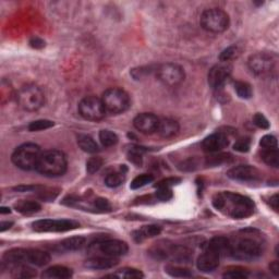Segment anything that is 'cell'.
I'll return each mask as SVG.
<instances>
[{
    "instance_id": "obj_1",
    "label": "cell",
    "mask_w": 279,
    "mask_h": 279,
    "mask_svg": "<svg viewBox=\"0 0 279 279\" xmlns=\"http://www.w3.org/2000/svg\"><path fill=\"white\" fill-rule=\"evenodd\" d=\"M213 206L232 219H244L250 217L255 209V204L247 196L223 191L214 195Z\"/></svg>"
},
{
    "instance_id": "obj_2",
    "label": "cell",
    "mask_w": 279,
    "mask_h": 279,
    "mask_svg": "<svg viewBox=\"0 0 279 279\" xmlns=\"http://www.w3.org/2000/svg\"><path fill=\"white\" fill-rule=\"evenodd\" d=\"M264 247L255 237L245 235L230 241L229 255L240 261H254L263 254Z\"/></svg>"
},
{
    "instance_id": "obj_3",
    "label": "cell",
    "mask_w": 279,
    "mask_h": 279,
    "mask_svg": "<svg viewBox=\"0 0 279 279\" xmlns=\"http://www.w3.org/2000/svg\"><path fill=\"white\" fill-rule=\"evenodd\" d=\"M68 162L64 152L59 149H48L42 153L36 172L46 177H59L67 172Z\"/></svg>"
},
{
    "instance_id": "obj_4",
    "label": "cell",
    "mask_w": 279,
    "mask_h": 279,
    "mask_svg": "<svg viewBox=\"0 0 279 279\" xmlns=\"http://www.w3.org/2000/svg\"><path fill=\"white\" fill-rule=\"evenodd\" d=\"M40 147L34 143H25L14 149L12 154V163L22 170H33L37 167L40 155Z\"/></svg>"
},
{
    "instance_id": "obj_5",
    "label": "cell",
    "mask_w": 279,
    "mask_h": 279,
    "mask_svg": "<svg viewBox=\"0 0 279 279\" xmlns=\"http://www.w3.org/2000/svg\"><path fill=\"white\" fill-rule=\"evenodd\" d=\"M102 102L106 112L110 115H120L127 111L131 105L130 96L126 91L119 87H111L106 90L102 96Z\"/></svg>"
},
{
    "instance_id": "obj_6",
    "label": "cell",
    "mask_w": 279,
    "mask_h": 279,
    "mask_svg": "<svg viewBox=\"0 0 279 279\" xmlns=\"http://www.w3.org/2000/svg\"><path fill=\"white\" fill-rule=\"evenodd\" d=\"M19 106L27 111H37L45 104V95L40 87L35 84L22 86L17 93Z\"/></svg>"
},
{
    "instance_id": "obj_7",
    "label": "cell",
    "mask_w": 279,
    "mask_h": 279,
    "mask_svg": "<svg viewBox=\"0 0 279 279\" xmlns=\"http://www.w3.org/2000/svg\"><path fill=\"white\" fill-rule=\"evenodd\" d=\"M201 27L210 33H223L229 28V15L224 10L211 8L208 9L201 15Z\"/></svg>"
},
{
    "instance_id": "obj_8",
    "label": "cell",
    "mask_w": 279,
    "mask_h": 279,
    "mask_svg": "<svg viewBox=\"0 0 279 279\" xmlns=\"http://www.w3.org/2000/svg\"><path fill=\"white\" fill-rule=\"evenodd\" d=\"M157 79L167 86H177L184 81L185 73L181 66L174 63L163 64L155 69Z\"/></svg>"
},
{
    "instance_id": "obj_9",
    "label": "cell",
    "mask_w": 279,
    "mask_h": 279,
    "mask_svg": "<svg viewBox=\"0 0 279 279\" xmlns=\"http://www.w3.org/2000/svg\"><path fill=\"white\" fill-rule=\"evenodd\" d=\"M80 115L85 120L89 121H100L106 115V110L104 104H103L102 98L96 96H86L79 103Z\"/></svg>"
},
{
    "instance_id": "obj_10",
    "label": "cell",
    "mask_w": 279,
    "mask_h": 279,
    "mask_svg": "<svg viewBox=\"0 0 279 279\" xmlns=\"http://www.w3.org/2000/svg\"><path fill=\"white\" fill-rule=\"evenodd\" d=\"M247 66L250 70L256 75L270 74L275 69L276 59L275 56L267 53H256L250 56L247 60Z\"/></svg>"
},
{
    "instance_id": "obj_11",
    "label": "cell",
    "mask_w": 279,
    "mask_h": 279,
    "mask_svg": "<svg viewBox=\"0 0 279 279\" xmlns=\"http://www.w3.org/2000/svg\"><path fill=\"white\" fill-rule=\"evenodd\" d=\"M32 227L37 232H65L73 230L80 225L70 219H40L34 221Z\"/></svg>"
},
{
    "instance_id": "obj_12",
    "label": "cell",
    "mask_w": 279,
    "mask_h": 279,
    "mask_svg": "<svg viewBox=\"0 0 279 279\" xmlns=\"http://www.w3.org/2000/svg\"><path fill=\"white\" fill-rule=\"evenodd\" d=\"M92 246L95 247L96 251L101 252L102 255L110 257H119L126 255L129 251V246L126 242L112 239L98 241Z\"/></svg>"
},
{
    "instance_id": "obj_13",
    "label": "cell",
    "mask_w": 279,
    "mask_h": 279,
    "mask_svg": "<svg viewBox=\"0 0 279 279\" xmlns=\"http://www.w3.org/2000/svg\"><path fill=\"white\" fill-rule=\"evenodd\" d=\"M232 72V66L228 63L215 65L209 72L208 81L213 90H219L229 79Z\"/></svg>"
},
{
    "instance_id": "obj_14",
    "label": "cell",
    "mask_w": 279,
    "mask_h": 279,
    "mask_svg": "<svg viewBox=\"0 0 279 279\" xmlns=\"http://www.w3.org/2000/svg\"><path fill=\"white\" fill-rule=\"evenodd\" d=\"M227 175L232 180L242 182H253L258 181L262 178V174L257 168L250 166V165H240L231 168Z\"/></svg>"
},
{
    "instance_id": "obj_15",
    "label": "cell",
    "mask_w": 279,
    "mask_h": 279,
    "mask_svg": "<svg viewBox=\"0 0 279 279\" xmlns=\"http://www.w3.org/2000/svg\"><path fill=\"white\" fill-rule=\"evenodd\" d=\"M159 119L154 113L143 112L140 113L133 120V126L143 134H153L157 131Z\"/></svg>"
},
{
    "instance_id": "obj_16",
    "label": "cell",
    "mask_w": 279,
    "mask_h": 279,
    "mask_svg": "<svg viewBox=\"0 0 279 279\" xmlns=\"http://www.w3.org/2000/svg\"><path fill=\"white\" fill-rule=\"evenodd\" d=\"M229 145V139L223 132H216L204 139L202 147L208 153H218Z\"/></svg>"
},
{
    "instance_id": "obj_17",
    "label": "cell",
    "mask_w": 279,
    "mask_h": 279,
    "mask_svg": "<svg viewBox=\"0 0 279 279\" xmlns=\"http://www.w3.org/2000/svg\"><path fill=\"white\" fill-rule=\"evenodd\" d=\"M220 255L215 251L204 247V252L201 254L196 262V266L203 273L214 272L219 265Z\"/></svg>"
},
{
    "instance_id": "obj_18",
    "label": "cell",
    "mask_w": 279,
    "mask_h": 279,
    "mask_svg": "<svg viewBox=\"0 0 279 279\" xmlns=\"http://www.w3.org/2000/svg\"><path fill=\"white\" fill-rule=\"evenodd\" d=\"M118 264L117 257H110L106 255H96L87 258L85 261V267L90 270H108Z\"/></svg>"
},
{
    "instance_id": "obj_19",
    "label": "cell",
    "mask_w": 279,
    "mask_h": 279,
    "mask_svg": "<svg viewBox=\"0 0 279 279\" xmlns=\"http://www.w3.org/2000/svg\"><path fill=\"white\" fill-rule=\"evenodd\" d=\"M180 130L179 123L174 119H161L157 127V133L164 139H170L177 136Z\"/></svg>"
},
{
    "instance_id": "obj_20",
    "label": "cell",
    "mask_w": 279,
    "mask_h": 279,
    "mask_svg": "<svg viewBox=\"0 0 279 279\" xmlns=\"http://www.w3.org/2000/svg\"><path fill=\"white\" fill-rule=\"evenodd\" d=\"M3 263L9 265H22L29 263L28 261V250L25 249H12L3 254Z\"/></svg>"
},
{
    "instance_id": "obj_21",
    "label": "cell",
    "mask_w": 279,
    "mask_h": 279,
    "mask_svg": "<svg viewBox=\"0 0 279 279\" xmlns=\"http://www.w3.org/2000/svg\"><path fill=\"white\" fill-rule=\"evenodd\" d=\"M162 232V227L158 225H147L143 226L142 228H140L138 230H134L132 232V238L133 240L138 242V244H141L144 240L148 239V238L156 237Z\"/></svg>"
},
{
    "instance_id": "obj_22",
    "label": "cell",
    "mask_w": 279,
    "mask_h": 279,
    "mask_svg": "<svg viewBox=\"0 0 279 279\" xmlns=\"http://www.w3.org/2000/svg\"><path fill=\"white\" fill-rule=\"evenodd\" d=\"M173 247L174 244H169L168 241H159L149 249V255L155 260H166V258L170 257Z\"/></svg>"
},
{
    "instance_id": "obj_23",
    "label": "cell",
    "mask_w": 279,
    "mask_h": 279,
    "mask_svg": "<svg viewBox=\"0 0 279 279\" xmlns=\"http://www.w3.org/2000/svg\"><path fill=\"white\" fill-rule=\"evenodd\" d=\"M205 247L215 251L218 253L220 256L224 255H229V250H230V240L226 237H215L211 239Z\"/></svg>"
},
{
    "instance_id": "obj_24",
    "label": "cell",
    "mask_w": 279,
    "mask_h": 279,
    "mask_svg": "<svg viewBox=\"0 0 279 279\" xmlns=\"http://www.w3.org/2000/svg\"><path fill=\"white\" fill-rule=\"evenodd\" d=\"M28 261L29 264L42 267L47 265L50 262V255L47 252L38 249H29L28 250Z\"/></svg>"
},
{
    "instance_id": "obj_25",
    "label": "cell",
    "mask_w": 279,
    "mask_h": 279,
    "mask_svg": "<svg viewBox=\"0 0 279 279\" xmlns=\"http://www.w3.org/2000/svg\"><path fill=\"white\" fill-rule=\"evenodd\" d=\"M72 276V271L70 268L61 265H56L49 267L43 274L42 277L46 279H67Z\"/></svg>"
},
{
    "instance_id": "obj_26",
    "label": "cell",
    "mask_w": 279,
    "mask_h": 279,
    "mask_svg": "<svg viewBox=\"0 0 279 279\" xmlns=\"http://www.w3.org/2000/svg\"><path fill=\"white\" fill-rule=\"evenodd\" d=\"M126 166L120 167V170L118 172H112L108 174L105 177V184L109 188H117L121 185L126 180Z\"/></svg>"
},
{
    "instance_id": "obj_27",
    "label": "cell",
    "mask_w": 279,
    "mask_h": 279,
    "mask_svg": "<svg viewBox=\"0 0 279 279\" xmlns=\"http://www.w3.org/2000/svg\"><path fill=\"white\" fill-rule=\"evenodd\" d=\"M14 209L21 214H33L39 211L42 206H40L38 202H36V201L21 200L14 204Z\"/></svg>"
},
{
    "instance_id": "obj_28",
    "label": "cell",
    "mask_w": 279,
    "mask_h": 279,
    "mask_svg": "<svg viewBox=\"0 0 279 279\" xmlns=\"http://www.w3.org/2000/svg\"><path fill=\"white\" fill-rule=\"evenodd\" d=\"M85 245L86 239L84 237H71L60 244V247L65 251H77L83 249Z\"/></svg>"
},
{
    "instance_id": "obj_29",
    "label": "cell",
    "mask_w": 279,
    "mask_h": 279,
    "mask_svg": "<svg viewBox=\"0 0 279 279\" xmlns=\"http://www.w3.org/2000/svg\"><path fill=\"white\" fill-rule=\"evenodd\" d=\"M77 144H79L82 151L86 153L95 154L100 151V147H98L97 143L94 141V139L91 138L90 136H86V134H80L77 137Z\"/></svg>"
},
{
    "instance_id": "obj_30",
    "label": "cell",
    "mask_w": 279,
    "mask_h": 279,
    "mask_svg": "<svg viewBox=\"0 0 279 279\" xmlns=\"http://www.w3.org/2000/svg\"><path fill=\"white\" fill-rule=\"evenodd\" d=\"M263 162L273 168H278L279 166V154L278 148H263L261 153Z\"/></svg>"
},
{
    "instance_id": "obj_31",
    "label": "cell",
    "mask_w": 279,
    "mask_h": 279,
    "mask_svg": "<svg viewBox=\"0 0 279 279\" xmlns=\"http://www.w3.org/2000/svg\"><path fill=\"white\" fill-rule=\"evenodd\" d=\"M232 156L230 154H217V153H213V155H210L208 158H206V165L210 167L214 166H220L223 164H228L230 162H232Z\"/></svg>"
},
{
    "instance_id": "obj_32",
    "label": "cell",
    "mask_w": 279,
    "mask_h": 279,
    "mask_svg": "<svg viewBox=\"0 0 279 279\" xmlns=\"http://www.w3.org/2000/svg\"><path fill=\"white\" fill-rule=\"evenodd\" d=\"M235 91L237 95L244 100H250L253 95L252 86L244 81H236L235 82Z\"/></svg>"
},
{
    "instance_id": "obj_33",
    "label": "cell",
    "mask_w": 279,
    "mask_h": 279,
    "mask_svg": "<svg viewBox=\"0 0 279 279\" xmlns=\"http://www.w3.org/2000/svg\"><path fill=\"white\" fill-rule=\"evenodd\" d=\"M112 277H118V278H127V279H137V278H143L144 274L136 270V268L131 267H125L121 268V270L117 271L115 274H112Z\"/></svg>"
},
{
    "instance_id": "obj_34",
    "label": "cell",
    "mask_w": 279,
    "mask_h": 279,
    "mask_svg": "<svg viewBox=\"0 0 279 279\" xmlns=\"http://www.w3.org/2000/svg\"><path fill=\"white\" fill-rule=\"evenodd\" d=\"M118 137L116 133H113L110 130H102L100 132V141L103 144V146L110 147L116 145L118 143Z\"/></svg>"
},
{
    "instance_id": "obj_35",
    "label": "cell",
    "mask_w": 279,
    "mask_h": 279,
    "mask_svg": "<svg viewBox=\"0 0 279 279\" xmlns=\"http://www.w3.org/2000/svg\"><path fill=\"white\" fill-rule=\"evenodd\" d=\"M165 271L172 277H178V278H189L192 277V273L190 270L185 267H180V266H174V265H168Z\"/></svg>"
},
{
    "instance_id": "obj_36",
    "label": "cell",
    "mask_w": 279,
    "mask_h": 279,
    "mask_svg": "<svg viewBox=\"0 0 279 279\" xmlns=\"http://www.w3.org/2000/svg\"><path fill=\"white\" fill-rule=\"evenodd\" d=\"M36 276V272L27 264L15 265L13 268V277L18 278H32Z\"/></svg>"
},
{
    "instance_id": "obj_37",
    "label": "cell",
    "mask_w": 279,
    "mask_h": 279,
    "mask_svg": "<svg viewBox=\"0 0 279 279\" xmlns=\"http://www.w3.org/2000/svg\"><path fill=\"white\" fill-rule=\"evenodd\" d=\"M154 177L152 174H143L141 175H138L137 178L133 179V181L131 182V189L132 190H138L140 188L145 187L146 184L153 182Z\"/></svg>"
},
{
    "instance_id": "obj_38",
    "label": "cell",
    "mask_w": 279,
    "mask_h": 279,
    "mask_svg": "<svg viewBox=\"0 0 279 279\" xmlns=\"http://www.w3.org/2000/svg\"><path fill=\"white\" fill-rule=\"evenodd\" d=\"M225 278H231V279H244L249 277V272L242 267H232L227 270L224 274Z\"/></svg>"
},
{
    "instance_id": "obj_39",
    "label": "cell",
    "mask_w": 279,
    "mask_h": 279,
    "mask_svg": "<svg viewBox=\"0 0 279 279\" xmlns=\"http://www.w3.org/2000/svg\"><path fill=\"white\" fill-rule=\"evenodd\" d=\"M55 123L50 120H46V119H43V120H36L30 123L29 126V131L31 132H38V131H43V130H47V129L54 127Z\"/></svg>"
},
{
    "instance_id": "obj_40",
    "label": "cell",
    "mask_w": 279,
    "mask_h": 279,
    "mask_svg": "<svg viewBox=\"0 0 279 279\" xmlns=\"http://www.w3.org/2000/svg\"><path fill=\"white\" fill-rule=\"evenodd\" d=\"M142 152H143V149H141V147L134 146L130 148V151L128 152V159L132 164L136 165V166H141L142 162H143Z\"/></svg>"
},
{
    "instance_id": "obj_41",
    "label": "cell",
    "mask_w": 279,
    "mask_h": 279,
    "mask_svg": "<svg viewBox=\"0 0 279 279\" xmlns=\"http://www.w3.org/2000/svg\"><path fill=\"white\" fill-rule=\"evenodd\" d=\"M103 163L104 162H103V159L101 157H98V156L91 157L86 163V172L90 174H94L102 168Z\"/></svg>"
},
{
    "instance_id": "obj_42",
    "label": "cell",
    "mask_w": 279,
    "mask_h": 279,
    "mask_svg": "<svg viewBox=\"0 0 279 279\" xmlns=\"http://www.w3.org/2000/svg\"><path fill=\"white\" fill-rule=\"evenodd\" d=\"M237 47L236 46H230V47L224 49L221 51L220 55H219V60L221 63H228L231 59L235 58V56L237 55Z\"/></svg>"
},
{
    "instance_id": "obj_43",
    "label": "cell",
    "mask_w": 279,
    "mask_h": 279,
    "mask_svg": "<svg viewBox=\"0 0 279 279\" xmlns=\"http://www.w3.org/2000/svg\"><path fill=\"white\" fill-rule=\"evenodd\" d=\"M155 195H156V199L162 201V202H167V201L172 200L174 196L172 188H157Z\"/></svg>"
},
{
    "instance_id": "obj_44",
    "label": "cell",
    "mask_w": 279,
    "mask_h": 279,
    "mask_svg": "<svg viewBox=\"0 0 279 279\" xmlns=\"http://www.w3.org/2000/svg\"><path fill=\"white\" fill-rule=\"evenodd\" d=\"M251 146L250 139H240L234 144V149L240 153H246L249 152Z\"/></svg>"
},
{
    "instance_id": "obj_45",
    "label": "cell",
    "mask_w": 279,
    "mask_h": 279,
    "mask_svg": "<svg viewBox=\"0 0 279 279\" xmlns=\"http://www.w3.org/2000/svg\"><path fill=\"white\" fill-rule=\"evenodd\" d=\"M253 123L260 129H268L270 128V122H268L267 118L261 112H257L253 117Z\"/></svg>"
},
{
    "instance_id": "obj_46",
    "label": "cell",
    "mask_w": 279,
    "mask_h": 279,
    "mask_svg": "<svg viewBox=\"0 0 279 279\" xmlns=\"http://www.w3.org/2000/svg\"><path fill=\"white\" fill-rule=\"evenodd\" d=\"M261 146L263 148H278L277 139L274 136H265L261 140Z\"/></svg>"
},
{
    "instance_id": "obj_47",
    "label": "cell",
    "mask_w": 279,
    "mask_h": 279,
    "mask_svg": "<svg viewBox=\"0 0 279 279\" xmlns=\"http://www.w3.org/2000/svg\"><path fill=\"white\" fill-rule=\"evenodd\" d=\"M181 180H180L179 178H167V179H164L162 180V181H159L155 187L156 188H172L174 187V185L175 184H178Z\"/></svg>"
},
{
    "instance_id": "obj_48",
    "label": "cell",
    "mask_w": 279,
    "mask_h": 279,
    "mask_svg": "<svg viewBox=\"0 0 279 279\" xmlns=\"http://www.w3.org/2000/svg\"><path fill=\"white\" fill-rule=\"evenodd\" d=\"M94 206L98 210H102V211L110 210L111 209V206H110L109 202H108L106 199H103V198L96 199L94 201Z\"/></svg>"
},
{
    "instance_id": "obj_49",
    "label": "cell",
    "mask_w": 279,
    "mask_h": 279,
    "mask_svg": "<svg viewBox=\"0 0 279 279\" xmlns=\"http://www.w3.org/2000/svg\"><path fill=\"white\" fill-rule=\"evenodd\" d=\"M38 189H40L39 185H19V187L14 188L18 192H31V191H36Z\"/></svg>"
},
{
    "instance_id": "obj_50",
    "label": "cell",
    "mask_w": 279,
    "mask_h": 279,
    "mask_svg": "<svg viewBox=\"0 0 279 279\" xmlns=\"http://www.w3.org/2000/svg\"><path fill=\"white\" fill-rule=\"evenodd\" d=\"M30 44L33 48H43L45 46V42L39 37H33L32 39L30 40Z\"/></svg>"
},
{
    "instance_id": "obj_51",
    "label": "cell",
    "mask_w": 279,
    "mask_h": 279,
    "mask_svg": "<svg viewBox=\"0 0 279 279\" xmlns=\"http://www.w3.org/2000/svg\"><path fill=\"white\" fill-rule=\"evenodd\" d=\"M270 204L273 208V209L275 211H278V205H279V198L278 194H274L272 198L270 199Z\"/></svg>"
},
{
    "instance_id": "obj_52",
    "label": "cell",
    "mask_w": 279,
    "mask_h": 279,
    "mask_svg": "<svg viewBox=\"0 0 279 279\" xmlns=\"http://www.w3.org/2000/svg\"><path fill=\"white\" fill-rule=\"evenodd\" d=\"M270 270L275 276L279 275V263L277 261H274L270 265Z\"/></svg>"
},
{
    "instance_id": "obj_53",
    "label": "cell",
    "mask_w": 279,
    "mask_h": 279,
    "mask_svg": "<svg viewBox=\"0 0 279 279\" xmlns=\"http://www.w3.org/2000/svg\"><path fill=\"white\" fill-rule=\"evenodd\" d=\"M12 226H13L12 221H2V223L0 224V231H1V232L6 231V230L11 228Z\"/></svg>"
},
{
    "instance_id": "obj_54",
    "label": "cell",
    "mask_w": 279,
    "mask_h": 279,
    "mask_svg": "<svg viewBox=\"0 0 279 279\" xmlns=\"http://www.w3.org/2000/svg\"><path fill=\"white\" fill-rule=\"evenodd\" d=\"M10 211H11V210H10L9 208H1V209H0V213H1V214H9Z\"/></svg>"
}]
</instances>
